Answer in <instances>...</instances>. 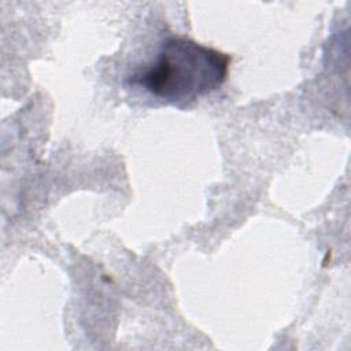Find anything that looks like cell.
<instances>
[{
	"label": "cell",
	"instance_id": "cell-1",
	"mask_svg": "<svg viewBox=\"0 0 351 351\" xmlns=\"http://www.w3.org/2000/svg\"><path fill=\"white\" fill-rule=\"evenodd\" d=\"M230 56L186 37H170L156 59L130 75L158 100L184 106L218 89L229 73Z\"/></svg>",
	"mask_w": 351,
	"mask_h": 351
}]
</instances>
